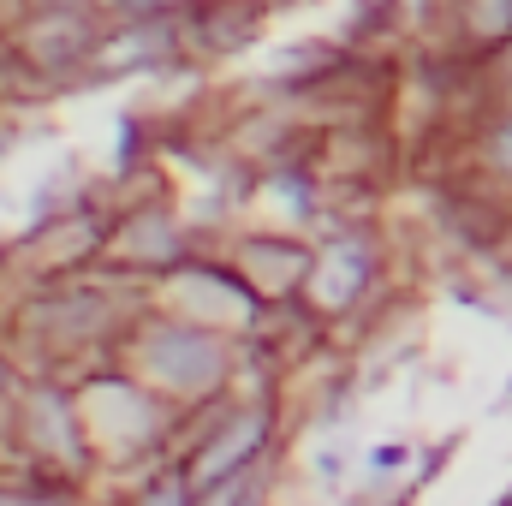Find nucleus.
<instances>
[{
    "label": "nucleus",
    "instance_id": "423d86ee",
    "mask_svg": "<svg viewBox=\"0 0 512 506\" xmlns=\"http://www.w3.org/2000/svg\"><path fill=\"white\" fill-rule=\"evenodd\" d=\"M459 36L471 48H495V42H512V0H459Z\"/></svg>",
    "mask_w": 512,
    "mask_h": 506
},
{
    "label": "nucleus",
    "instance_id": "f03ea898",
    "mask_svg": "<svg viewBox=\"0 0 512 506\" xmlns=\"http://www.w3.org/2000/svg\"><path fill=\"white\" fill-rule=\"evenodd\" d=\"M268 405H251V411H239L233 423H221L209 441H203V453H197V465H191V483H227V477H239L245 465H251L256 453H262V441H268Z\"/></svg>",
    "mask_w": 512,
    "mask_h": 506
},
{
    "label": "nucleus",
    "instance_id": "9d476101",
    "mask_svg": "<svg viewBox=\"0 0 512 506\" xmlns=\"http://www.w3.org/2000/svg\"><path fill=\"white\" fill-rule=\"evenodd\" d=\"M36 12H48V6H84V0H30Z\"/></svg>",
    "mask_w": 512,
    "mask_h": 506
},
{
    "label": "nucleus",
    "instance_id": "1a4fd4ad",
    "mask_svg": "<svg viewBox=\"0 0 512 506\" xmlns=\"http://www.w3.org/2000/svg\"><path fill=\"white\" fill-rule=\"evenodd\" d=\"M393 465H405V447H382L376 453V471H393Z\"/></svg>",
    "mask_w": 512,
    "mask_h": 506
},
{
    "label": "nucleus",
    "instance_id": "f8f14e48",
    "mask_svg": "<svg viewBox=\"0 0 512 506\" xmlns=\"http://www.w3.org/2000/svg\"><path fill=\"white\" fill-rule=\"evenodd\" d=\"M0 387H6V364H0Z\"/></svg>",
    "mask_w": 512,
    "mask_h": 506
},
{
    "label": "nucleus",
    "instance_id": "39448f33",
    "mask_svg": "<svg viewBox=\"0 0 512 506\" xmlns=\"http://www.w3.org/2000/svg\"><path fill=\"white\" fill-rule=\"evenodd\" d=\"M197 30L215 54H239L251 48V36L262 30V12L251 0H209V12H197Z\"/></svg>",
    "mask_w": 512,
    "mask_h": 506
},
{
    "label": "nucleus",
    "instance_id": "20e7f679",
    "mask_svg": "<svg viewBox=\"0 0 512 506\" xmlns=\"http://www.w3.org/2000/svg\"><path fill=\"white\" fill-rule=\"evenodd\" d=\"M310 298L322 304V310H346L364 286H370V251L358 245V239H334L328 251L316 256V268H310Z\"/></svg>",
    "mask_w": 512,
    "mask_h": 506
},
{
    "label": "nucleus",
    "instance_id": "7ed1b4c3",
    "mask_svg": "<svg viewBox=\"0 0 512 506\" xmlns=\"http://www.w3.org/2000/svg\"><path fill=\"white\" fill-rule=\"evenodd\" d=\"M18 48H24V60L60 72V66H72V60H84V54L96 48V30L84 24L78 6H48V12H36V18L24 24Z\"/></svg>",
    "mask_w": 512,
    "mask_h": 506
},
{
    "label": "nucleus",
    "instance_id": "6e6552de",
    "mask_svg": "<svg viewBox=\"0 0 512 506\" xmlns=\"http://www.w3.org/2000/svg\"><path fill=\"white\" fill-rule=\"evenodd\" d=\"M114 6L126 12L131 24H149V18H173V12H179L185 0H114Z\"/></svg>",
    "mask_w": 512,
    "mask_h": 506
},
{
    "label": "nucleus",
    "instance_id": "4468645a",
    "mask_svg": "<svg viewBox=\"0 0 512 506\" xmlns=\"http://www.w3.org/2000/svg\"><path fill=\"white\" fill-rule=\"evenodd\" d=\"M507 60H512V48H507Z\"/></svg>",
    "mask_w": 512,
    "mask_h": 506
},
{
    "label": "nucleus",
    "instance_id": "ddd939ff",
    "mask_svg": "<svg viewBox=\"0 0 512 506\" xmlns=\"http://www.w3.org/2000/svg\"><path fill=\"white\" fill-rule=\"evenodd\" d=\"M0 262H6V251H0Z\"/></svg>",
    "mask_w": 512,
    "mask_h": 506
},
{
    "label": "nucleus",
    "instance_id": "f257e3e1",
    "mask_svg": "<svg viewBox=\"0 0 512 506\" xmlns=\"http://www.w3.org/2000/svg\"><path fill=\"white\" fill-rule=\"evenodd\" d=\"M149 370L167 381V387H185V393H197V387H215V381H221L227 358H221L215 334L167 322V328H155V340H149Z\"/></svg>",
    "mask_w": 512,
    "mask_h": 506
},
{
    "label": "nucleus",
    "instance_id": "0eeeda50",
    "mask_svg": "<svg viewBox=\"0 0 512 506\" xmlns=\"http://www.w3.org/2000/svg\"><path fill=\"white\" fill-rule=\"evenodd\" d=\"M483 155H489V167L501 173V179H512V108L489 126V143H483Z\"/></svg>",
    "mask_w": 512,
    "mask_h": 506
},
{
    "label": "nucleus",
    "instance_id": "9b49d317",
    "mask_svg": "<svg viewBox=\"0 0 512 506\" xmlns=\"http://www.w3.org/2000/svg\"><path fill=\"white\" fill-rule=\"evenodd\" d=\"M0 506H48V501H0Z\"/></svg>",
    "mask_w": 512,
    "mask_h": 506
}]
</instances>
